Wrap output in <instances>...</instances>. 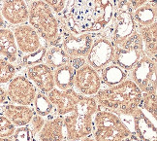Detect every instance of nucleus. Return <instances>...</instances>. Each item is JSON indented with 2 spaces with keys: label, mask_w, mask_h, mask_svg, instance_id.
<instances>
[{
  "label": "nucleus",
  "mask_w": 157,
  "mask_h": 141,
  "mask_svg": "<svg viewBox=\"0 0 157 141\" xmlns=\"http://www.w3.org/2000/svg\"><path fill=\"white\" fill-rule=\"evenodd\" d=\"M113 15V0H67L59 23L75 34L103 33Z\"/></svg>",
  "instance_id": "1"
},
{
  "label": "nucleus",
  "mask_w": 157,
  "mask_h": 141,
  "mask_svg": "<svg viewBox=\"0 0 157 141\" xmlns=\"http://www.w3.org/2000/svg\"><path fill=\"white\" fill-rule=\"evenodd\" d=\"M142 91L130 79L117 85L100 89L94 95L99 108L116 113L117 115H132L140 106Z\"/></svg>",
  "instance_id": "2"
},
{
  "label": "nucleus",
  "mask_w": 157,
  "mask_h": 141,
  "mask_svg": "<svg viewBox=\"0 0 157 141\" xmlns=\"http://www.w3.org/2000/svg\"><path fill=\"white\" fill-rule=\"evenodd\" d=\"M98 107L94 96L78 94L74 110L63 116L65 141H78L91 135L93 117Z\"/></svg>",
  "instance_id": "3"
},
{
  "label": "nucleus",
  "mask_w": 157,
  "mask_h": 141,
  "mask_svg": "<svg viewBox=\"0 0 157 141\" xmlns=\"http://www.w3.org/2000/svg\"><path fill=\"white\" fill-rule=\"evenodd\" d=\"M45 44L59 46L60 24L57 16L42 0H35L28 4V21Z\"/></svg>",
  "instance_id": "4"
},
{
  "label": "nucleus",
  "mask_w": 157,
  "mask_h": 141,
  "mask_svg": "<svg viewBox=\"0 0 157 141\" xmlns=\"http://www.w3.org/2000/svg\"><path fill=\"white\" fill-rule=\"evenodd\" d=\"M133 7L127 0H113V15L103 34L112 42L113 48L136 31Z\"/></svg>",
  "instance_id": "5"
},
{
  "label": "nucleus",
  "mask_w": 157,
  "mask_h": 141,
  "mask_svg": "<svg viewBox=\"0 0 157 141\" xmlns=\"http://www.w3.org/2000/svg\"><path fill=\"white\" fill-rule=\"evenodd\" d=\"M91 134L95 141H124L134 135L118 115L99 107L93 117Z\"/></svg>",
  "instance_id": "6"
},
{
  "label": "nucleus",
  "mask_w": 157,
  "mask_h": 141,
  "mask_svg": "<svg viewBox=\"0 0 157 141\" xmlns=\"http://www.w3.org/2000/svg\"><path fill=\"white\" fill-rule=\"evenodd\" d=\"M144 54V44L140 34L133 32L127 39L114 47L113 62L129 72Z\"/></svg>",
  "instance_id": "7"
},
{
  "label": "nucleus",
  "mask_w": 157,
  "mask_h": 141,
  "mask_svg": "<svg viewBox=\"0 0 157 141\" xmlns=\"http://www.w3.org/2000/svg\"><path fill=\"white\" fill-rule=\"evenodd\" d=\"M60 24V23H59ZM96 34H75L64 26L60 24L59 46L73 58H86L89 53Z\"/></svg>",
  "instance_id": "8"
},
{
  "label": "nucleus",
  "mask_w": 157,
  "mask_h": 141,
  "mask_svg": "<svg viewBox=\"0 0 157 141\" xmlns=\"http://www.w3.org/2000/svg\"><path fill=\"white\" fill-rule=\"evenodd\" d=\"M130 80L134 82L142 93L156 94V60L146 54L140 58L136 65L129 71Z\"/></svg>",
  "instance_id": "9"
},
{
  "label": "nucleus",
  "mask_w": 157,
  "mask_h": 141,
  "mask_svg": "<svg viewBox=\"0 0 157 141\" xmlns=\"http://www.w3.org/2000/svg\"><path fill=\"white\" fill-rule=\"evenodd\" d=\"M37 91L38 89L25 75L19 74L8 83L6 94L7 99L12 103L30 106Z\"/></svg>",
  "instance_id": "10"
},
{
  "label": "nucleus",
  "mask_w": 157,
  "mask_h": 141,
  "mask_svg": "<svg viewBox=\"0 0 157 141\" xmlns=\"http://www.w3.org/2000/svg\"><path fill=\"white\" fill-rule=\"evenodd\" d=\"M113 54L114 48L112 42L103 33H99L95 35L91 48L86 58V61L99 72L113 62Z\"/></svg>",
  "instance_id": "11"
},
{
  "label": "nucleus",
  "mask_w": 157,
  "mask_h": 141,
  "mask_svg": "<svg viewBox=\"0 0 157 141\" xmlns=\"http://www.w3.org/2000/svg\"><path fill=\"white\" fill-rule=\"evenodd\" d=\"M101 79L99 72L90 66L88 63H83L78 67L74 76V90L78 94L94 96L101 89Z\"/></svg>",
  "instance_id": "12"
},
{
  "label": "nucleus",
  "mask_w": 157,
  "mask_h": 141,
  "mask_svg": "<svg viewBox=\"0 0 157 141\" xmlns=\"http://www.w3.org/2000/svg\"><path fill=\"white\" fill-rule=\"evenodd\" d=\"M12 31L14 33L20 54H21L22 56L34 53L42 46L46 45L36 30L28 22L14 26Z\"/></svg>",
  "instance_id": "13"
},
{
  "label": "nucleus",
  "mask_w": 157,
  "mask_h": 141,
  "mask_svg": "<svg viewBox=\"0 0 157 141\" xmlns=\"http://www.w3.org/2000/svg\"><path fill=\"white\" fill-rule=\"evenodd\" d=\"M23 75H25L35 85L38 91L44 94H48L53 88H56L53 80V70L45 62L25 67Z\"/></svg>",
  "instance_id": "14"
},
{
  "label": "nucleus",
  "mask_w": 157,
  "mask_h": 141,
  "mask_svg": "<svg viewBox=\"0 0 157 141\" xmlns=\"http://www.w3.org/2000/svg\"><path fill=\"white\" fill-rule=\"evenodd\" d=\"M0 12L5 22L16 26L28 21V4L25 0H3Z\"/></svg>",
  "instance_id": "15"
},
{
  "label": "nucleus",
  "mask_w": 157,
  "mask_h": 141,
  "mask_svg": "<svg viewBox=\"0 0 157 141\" xmlns=\"http://www.w3.org/2000/svg\"><path fill=\"white\" fill-rule=\"evenodd\" d=\"M47 96L52 103L56 114L63 117L74 110L78 94L74 89L61 91L53 88L47 94Z\"/></svg>",
  "instance_id": "16"
},
{
  "label": "nucleus",
  "mask_w": 157,
  "mask_h": 141,
  "mask_svg": "<svg viewBox=\"0 0 157 141\" xmlns=\"http://www.w3.org/2000/svg\"><path fill=\"white\" fill-rule=\"evenodd\" d=\"M134 135L142 141H157L156 123H152L147 113L138 107L132 113Z\"/></svg>",
  "instance_id": "17"
},
{
  "label": "nucleus",
  "mask_w": 157,
  "mask_h": 141,
  "mask_svg": "<svg viewBox=\"0 0 157 141\" xmlns=\"http://www.w3.org/2000/svg\"><path fill=\"white\" fill-rule=\"evenodd\" d=\"M37 141H65L63 117L54 111L46 118L42 130L35 136Z\"/></svg>",
  "instance_id": "18"
},
{
  "label": "nucleus",
  "mask_w": 157,
  "mask_h": 141,
  "mask_svg": "<svg viewBox=\"0 0 157 141\" xmlns=\"http://www.w3.org/2000/svg\"><path fill=\"white\" fill-rule=\"evenodd\" d=\"M1 109L3 116H5L15 127L28 126L35 114L32 107L14 103L6 104Z\"/></svg>",
  "instance_id": "19"
},
{
  "label": "nucleus",
  "mask_w": 157,
  "mask_h": 141,
  "mask_svg": "<svg viewBox=\"0 0 157 141\" xmlns=\"http://www.w3.org/2000/svg\"><path fill=\"white\" fill-rule=\"evenodd\" d=\"M0 57L11 63L20 61L21 54L12 29L4 27L0 29Z\"/></svg>",
  "instance_id": "20"
},
{
  "label": "nucleus",
  "mask_w": 157,
  "mask_h": 141,
  "mask_svg": "<svg viewBox=\"0 0 157 141\" xmlns=\"http://www.w3.org/2000/svg\"><path fill=\"white\" fill-rule=\"evenodd\" d=\"M137 32L140 34L144 44V52L147 57L156 60L157 52V22L149 26H137Z\"/></svg>",
  "instance_id": "21"
},
{
  "label": "nucleus",
  "mask_w": 157,
  "mask_h": 141,
  "mask_svg": "<svg viewBox=\"0 0 157 141\" xmlns=\"http://www.w3.org/2000/svg\"><path fill=\"white\" fill-rule=\"evenodd\" d=\"M133 19L137 26H149L156 22L157 7L156 0H151L133 10Z\"/></svg>",
  "instance_id": "22"
},
{
  "label": "nucleus",
  "mask_w": 157,
  "mask_h": 141,
  "mask_svg": "<svg viewBox=\"0 0 157 141\" xmlns=\"http://www.w3.org/2000/svg\"><path fill=\"white\" fill-rule=\"evenodd\" d=\"M76 68L72 64H66L60 66L53 70L54 86L56 89L65 91L74 89V76Z\"/></svg>",
  "instance_id": "23"
},
{
  "label": "nucleus",
  "mask_w": 157,
  "mask_h": 141,
  "mask_svg": "<svg viewBox=\"0 0 157 141\" xmlns=\"http://www.w3.org/2000/svg\"><path fill=\"white\" fill-rule=\"evenodd\" d=\"M99 72L101 83L106 85L107 87H112V86L117 85L122 81L126 80L128 77L127 71H125L121 67H119L118 65L114 63L107 65Z\"/></svg>",
  "instance_id": "24"
},
{
  "label": "nucleus",
  "mask_w": 157,
  "mask_h": 141,
  "mask_svg": "<svg viewBox=\"0 0 157 141\" xmlns=\"http://www.w3.org/2000/svg\"><path fill=\"white\" fill-rule=\"evenodd\" d=\"M73 58L69 57L61 46H49L47 48L44 62L49 65L52 70L60 66L71 64Z\"/></svg>",
  "instance_id": "25"
},
{
  "label": "nucleus",
  "mask_w": 157,
  "mask_h": 141,
  "mask_svg": "<svg viewBox=\"0 0 157 141\" xmlns=\"http://www.w3.org/2000/svg\"><path fill=\"white\" fill-rule=\"evenodd\" d=\"M31 105H33V110L35 114H38L44 118L49 117L50 115H52L56 110L52 105V103L50 101V99H48L47 94L42 93V91H38L36 94L35 99L32 102Z\"/></svg>",
  "instance_id": "26"
},
{
  "label": "nucleus",
  "mask_w": 157,
  "mask_h": 141,
  "mask_svg": "<svg viewBox=\"0 0 157 141\" xmlns=\"http://www.w3.org/2000/svg\"><path fill=\"white\" fill-rule=\"evenodd\" d=\"M156 104L157 99L155 93H143L140 102V106L144 112L156 121Z\"/></svg>",
  "instance_id": "27"
},
{
  "label": "nucleus",
  "mask_w": 157,
  "mask_h": 141,
  "mask_svg": "<svg viewBox=\"0 0 157 141\" xmlns=\"http://www.w3.org/2000/svg\"><path fill=\"white\" fill-rule=\"evenodd\" d=\"M47 45L42 46L39 50H37L34 53L25 54V56H21L20 61L23 66H31L34 64H38L41 62H44L45 56H46V52H47Z\"/></svg>",
  "instance_id": "28"
},
{
  "label": "nucleus",
  "mask_w": 157,
  "mask_h": 141,
  "mask_svg": "<svg viewBox=\"0 0 157 141\" xmlns=\"http://www.w3.org/2000/svg\"><path fill=\"white\" fill-rule=\"evenodd\" d=\"M17 74L16 66L0 57V85L8 84Z\"/></svg>",
  "instance_id": "29"
},
{
  "label": "nucleus",
  "mask_w": 157,
  "mask_h": 141,
  "mask_svg": "<svg viewBox=\"0 0 157 141\" xmlns=\"http://www.w3.org/2000/svg\"><path fill=\"white\" fill-rule=\"evenodd\" d=\"M16 127L3 115H0V137H12Z\"/></svg>",
  "instance_id": "30"
},
{
  "label": "nucleus",
  "mask_w": 157,
  "mask_h": 141,
  "mask_svg": "<svg viewBox=\"0 0 157 141\" xmlns=\"http://www.w3.org/2000/svg\"><path fill=\"white\" fill-rule=\"evenodd\" d=\"M14 141H34L33 135L29 127H17L13 134Z\"/></svg>",
  "instance_id": "31"
},
{
  "label": "nucleus",
  "mask_w": 157,
  "mask_h": 141,
  "mask_svg": "<svg viewBox=\"0 0 157 141\" xmlns=\"http://www.w3.org/2000/svg\"><path fill=\"white\" fill-rule=\"evenodd\" d=\"M45 122H46V118L42 117V116L38 115V114H34L33 115V117H32L31 121H30V123L28 124V126H29L30 131H31L34 141H35V136L37 135L38 132L42 130V127H43Z\"/></svg>",
  "instance_id": "32"
},
{
  "label": "nucleus",
  "mask_w": 157,
  "mask_h": 141,
  "mask_svg": "<svg viewBox=\"0 0 157 141\" xmlns=\"http://www.w3.org/2000/svg\"><path fill=\"white\" fill-rule=\"evenodd\" d=\"M42 1H44L54 12V14L58 16L63 11L67 0H42Z\"/></svg>",
  "instance_id": "33"
},
{
  "label": "nucleus",
  "mask_w": 157,
  "mask_h": 141,
  "mask_svg": "<svg viewBox=\"0 0 157 141\" xmlns=\"http://www.w3.org/2000/svg\"><path fill=\"white\" fill-rule=\"evenodd\" d=\"M127 1L131 4L133 9H136L138 7H140L141 5L147 3L148 1H151V0H127Z\"/></svg>",
  "instance_id": "34"
},
{
  "label": "nucleus",
  "mask_w": 157,
  "mask_h": 141,
  "mask_svg": "<svg viewBox=\"0 0 157 141\" xmlns=\"http://www.w3.org/2000/svg\"><path fill=\"white\" fill-rule=\"evenodd\" d=\"M7 101V94L6 91L0 86V104H3Z\"/></svg>",
  "instance_id": "35"
},
{
  "label": "nucleus",
  "mask_w": 157,
  "mask_h": 141,
  "mask_svg": "<svg viewBox=\"0 0 157 141\" xmlns=\"http://www.w3.org/2000/svg\"><path fill=\"white\" fill-rule=\"evenodd\" d=\"M6 23H7V22H6L5 20L3 19V17L1 15V12H0V29L6 27Z\"/></svg>",
  "instance_id": "36"
},
{
  "label": "nucleus",
  "mask_w": 157,
  "mask_h": 141,
  "mask_svg": "<svg viewBox=\"0 0 157 141\" xmlns=\"http://www.w3.org/2000/svg\"><path fill=\"white\" fill-rule=\"evenodd\" d=\"M124 141H142V140L139 139L136 135H131V136H129L128 138H126Z\"/></svg>",
  "instance_id": "37"
},
{
  "label": "nucleus",
  "mask_w": 157,
  "mask_h": 141,
  "mask_svg": "<svg viewBox=\"0 0 157 141\" xmlns=\"http://www.w3.org/2000/svg\"><path fill=\"white\" fill-rule=\"evenodd\" d=\"M78 141H95V140L93 139L92 136H87V137H84V138L78 140Z\"/></svg>",
  "instance_id": "38"
},
{
  "label": "nucleus",
  "mask_w": 157,
  "mask_h": 141,
  "mask_svg": "<svg viewBox=\"0 0 157 141\" xmlns=\"http://www.w3.org/2000/svg\"><path fill=\"white\" fill-rule=\"evenodd\" d=\"M0 141H14L11 137H0Z\"/></svg>",
  "instance_id": "39"
},
{
  "label": "nucleus",
  "mask_w": 157,
  "mask_h": 141,
  "mask_svg": "<svg viewBox=\"0 0 157 141\" xmlns=\"http://www.w3.org/2000/svg\"><path fill=\"white\" fill-rule=\"evenodd\" d=\"M26 2H32V1H35V0H25Z\"/></svg>",
  "instance_id": "40"
},
{
  "label": "nucleus",
  "mask_w": 157,
  "mask_h": 141,
  "mask_svg": "<svg viewBox=\"0 0 157 141\" xmlns=\"http://www.w3.org/2000/svg\"><path fill=\"white\" fill-rule=\"evenodd\" d=\"M0 111H1V107H0Z\"/></svg>",
  "instance_id": "41"
},
{
  "label": "nucleus",
  "mask_w": 157,
  "mask_h": 141,
  "mask_svg": "<svg viewBox=\"0 0 157 141\" xmlns=\"http://www.w3.org/2000/svg\"></svg>",
  "instance_id": "42"
}]
</instances>
